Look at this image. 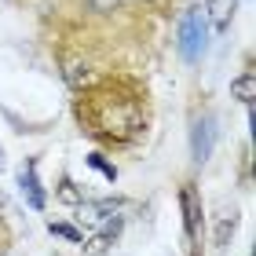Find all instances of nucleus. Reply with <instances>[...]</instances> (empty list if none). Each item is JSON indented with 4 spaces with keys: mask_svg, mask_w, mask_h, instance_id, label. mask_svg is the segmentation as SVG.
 <instances>
[{
    "mask_svg": "<svg viewBox=\"0 0 256 256\" xmlns=\"http://www.w3.org/2000/svg\"><path fill=\"white\" fill-rule=\"evenodd\" d=\"M77 118L84 132L102 143H132L146 124V99L121 80H106L77 102Z\"/></svg>",
    "mask_w": 256,
    "mask_h": 256,
    "instance_id": "nucleus-1",
    "label": "nucleus"
},
{
    "mask_svg": "<svg viewBox=\"0 0 256 256\" xmlns=\"http://www.w3.org/2000/svg\"><path fill=\"white\" fill-rule=\"evenodd\" d=\"M208 33L212 30H208V18H205V4H190L176 26V48L183 55V62L198 66L208 55Z\"/></svg>",
    "mask_w": 256,
    "mask_h": 256,
    "instance_id": "nucleus-2",
    "label": "nucleus"
},
{
    "mask_svg": "<svg viewBox=\"0 0 256 256\" xmlns=\"http://www.w3.org/2000/svg\"><path fill=\"white\" fill-rule=\"evenodd\" d=\"M216 139H220L216 114H202V118H194V124H190V158L198 161V165H205V161L212 158Z\"/></svg>",
    "mask_w": 256,
    "mask_h": 256,
    "instance_id": "nucleus-3",
    "label": "nucleus"
},
{
    "mask_svg": "<svg viewBox=\"0 0 256 256\" xmlns=\"http://www.w3.org/2000/svg\"><path fill=\"white\" fill-rule=\"evenodd\" d=\"M18 190L26 198V205L33 212H44V205H48V194L40 187V176H37V158H26L18 165Z\"/></svg>",
    "mask_w": 256,
    "mask_h": 256,
    "instance_id": "nucleus-4",
    "label": "nucleus"
},
{
    "mask_svg": "<svg viewBox=\"0 0 256 256\" xmlns=\"http://www.w3.org/2000/svg\"><path fill=\"white\" fill-rule=\"evenodd\" d=\"M121 208H124V198H102V202H80L77 205V220L80 224H88V227H102V224H110L114 216H121Z\"/></svg>",
    "mask_w": 256,
    "mask_h": 256,
    "instance_id": "nucleus-5",
    "label": "nucleus"
},
{
    "mask_svg": "<svg viewBox=\"0 0 256 256\" xmlns=\"http://www.w3.org/2000/svg\"><path fill=\"white\" fill-rule=\"evenodd\" d=\"M180 212H183V230H187V238L198 242V234H202V194L194 190V183H187V187L180 190Z\"/></svg>",
    "mask_w": 256,
    "mask_h": 256,
    "instance_id": "nucleus-6",
    "label": "nucleus"
},
{
    "mask_svg": "<svg viewBox=\"0 0 256 256\" xmlns=\"http://www.w3.org/2000/svg\"><path fill=\"white\" fill-rule=\"evenodd\" d=\"M238 208L234 205H224L220 212L212 216V242H216V252H224L230 246V238H234V230H238Z\"/></svg>",
    "mask_w": 256,
    "mask_h": 256,
    "instance_id": "nucleus-7",
    "label": "nucleus"
},
{
    "mask_svg": "<svg viewBox=\"0 0 256 256\" xmlns=\"http://www.w3.org/2000/svg\"><path fill=\"white\" fill-rule=\"evenodd\" d=\"M234 8H238V0H208V4H205L208 30H212L216 37H224V33L230 30V22H234Z\"/></svg>",
    "mask_w": 256,
    "mask_h": 256,
    "instance_id": "nucleus-8",
    "label": "nucleus"
},
{
    "mask_svg": "<svg viewBox=\"0 0 256 256\" xmlns=\"http://www.w3.org/2000/svg\"><path fill=\"white\" fill-rule=\"evenodd\" d=\"M230 99H238L242 106H252V99H256V74H252L249 66L230 80Z\"/></svg>",
    "mask_w": 256,
    "mask_h": 256,
    "instance_id": "nucleus-9",
    "label": "nucleus"
},
{
    "mask_svg": "<svg viewBox=\"0 0 256 256\" xmlns=\"http://www.w3.org/2000/svg\"><path fill=\"white\" fill-rule=\"evenodd\" d=\"M62 77H66V84L70 88H74V92H80V88H84L88 84V62H80V59H66L62 62Z\"/></svg>",
    "mask_w": 256,
    "mask_h": 256,
    "instance_id": "nucleus-10",
    "label": "nucleus"
},
{
    "mask_svg": "<svg viewBox=\"0 0 256 256\" xmlns=\"http://www.w3.org/2000/svg\"><path fill=\"white\" fill-rule=\"evenodd\" d=\"M84 161H88L96 172H102V180H106V183H118V165H114V161H106V154H99V150H96V154H88Z\"/></svg>",
    "mask_w": 256,
    "mask_h": 256,
    "instance_id": "nucleus-11",
    "label": "nucleus"
},
{
    "mask_svg": "<svg viewBox=\"0 0 256 256\" xmlns=\"http://www.w3.org/2000/svg\"><path fill=\"white\" fill-rule=\"evenodd\" d=\"M55 194H59V202H66V205H80V202H84V190H80L70 176L59 180V190H55Z\"/></svg>",
    "mask_w": 256,
    "mask_h": 256,
    "instance_id": "nucleus-12",
    "label": "nucleus"
},
{
    "mask_svg": "<svg viewBox=\"0 0 256 256\" xmlns=\"http://www.w3.org/2000/svg\"><path fill=\"white\" fill-rule=\"evenodd\" d=\"M48 230L52 234H59V238H66V242H74V246H84V230H77L74 224H48Z\"/></svg>",
    "mask_w": 256,
    "mask_h": 256,
    "instance_id": "nucleus-13",
    "label": "nucleus"
},
{
    "mask_svg": "<svg viewBox=\"0 0 256 256\" xmlns=\"http://www.w3.org/2000/svg\"><path fill=\"white\" fill-rule=\"evenodd\" d=\"M121 4H128V0H88V8L92 11H99V15H110L114 8H121Z\"/></svg>",
    "mask_w": 256,
    "mask_h": 256,
    "instance_id": "nucleus-14",
    "label": "nucleus"
},
{
    "mask_svg": "<svg viewBox=\"0 0 256 256\" xmlns=\"http://www.w3.org/2000/svg\"><path fill=\"white\" fill-rule=\"evenodd\" d=\"M0 168H4V150H0Z\"/></svg>",
    "mask_w": 256,
    "mask_h": 256,
    "instance_id": "nucleus-15",
    "label": "nucleus"
}]
</instances>
